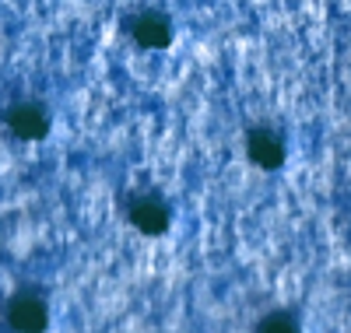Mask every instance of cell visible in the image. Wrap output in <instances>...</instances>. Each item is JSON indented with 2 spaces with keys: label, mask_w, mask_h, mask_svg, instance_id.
<instances>
[{
  "label": "cell",
  "mask_w": 351,
  "mask_h": 333,
  "mask_svg": "<svg viewBox=\"0 0 351 333\" xmlns=\"http://www.w3.org/2000/svg\"><path fill=\"white\" fill-rule=\"evenodd\" d=\"M4 119L18 140H43L49 134V112L39 102H14Z\"/></svg>",
  "instance_id": "3957f363"
},
{
  "label": "cell",
  "mask_w": 351,
  "mask_h": 333,
  "mask_svg": "<svg viewBox=\"0 0 351 333\" xmlns=\"http://www.w3.org/2000/svg\"><path fill=\"white\" fill-rule=\"evenodd\" d=\"M246 155H250L253 165L274 172V169L285 165L288 147H285V137H281L278 130H271V127H253V130L246 134Z\"/></svg>",
  "instance_id": "7a4b0ae2"
},
{
  "label": "cell",
  "mask_w": 351,
  "mask_h": 333,
  "mask_svg": "<svg viewBox=\"0 0 351 333\" xmlns=\"http://www.w3.org/2000/svg\"><path fill=\"white\" fill-rule=\"evenodd\" d=\"M127 218H130V225H134L137 232H144V235H162V232L169 228V221H172L169 207H165L158 197H137V200L130 204V210H127Z\"/></svg>",
  "instance_id": "5b68a950"
},
{
  "label": "cell",
  "mask_w": 351,
  "mask_h": 333,
  "mask_svg": "<svg viewBox=\"0 0 351 333\" xmlns=\"http://www.w3.org/2000/svg\"><path fill=\"white\" fill-rule=\"evenodd\" d=\"M123 28L130 32V39L144 49H169L172 46V21L162 11H137L123 21Z\"/></svg>",
  "instance_id": "6da1fadb"
},
{
  "label": "cell",
  "mask_w": 351,
  "mask_h": 333,
  "mask_svg": "<svg viewBox=\"0 0 351 333\" xmlns=\"http://www.w3.org/2000/svg\"><path fill=\"white\" fill-rule=\"evenodd\" d=\"M8 323L21 333H39V330L49 326V309H46V301L39 295L21 291L8 301Z\"/></svg>",
  "instance_id": "277c9868"
},
{
  "label": "cell",
  "mask_w": 351,
  "mask_h": 333,
  "mask_svg": "<svg viewBox=\"0 0 351 333\" xmlns=\"http://www.w3.org/2000/svg\"><path fill=\"white\" fill-rule=\"evenodd\" d=\"M295 330H299V323L291 312H274L260 323V333H295Z\"/></svg>",
  "instance_id": "8992f818"
}]
</instances>
